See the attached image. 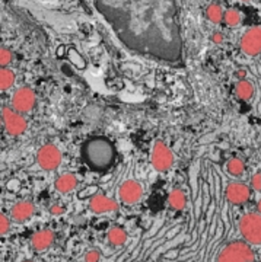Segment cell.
Returning a JSON list of instances; mask_svg holds the SVG:
<instances>
[{"label": "cell", "instance_id": "44dd1931", "mask_svg": "<svg viewBox=\"0 0 261 262\" xmlns=\"http://www.w3.org/2000/svg\"><path fill=\"white\" fill-rule=\"evenodd\" d=\"M226 172L233 177V178H238V177H241L244 175V172H245V163H244V160L241 159H231L228 163H226Z\"/></svg>", "mask_w": 261, "mask_h": 262}, {"label": "cell", "instance_id": "5b68a950", "mask_svg": "<svg viewBox=\"0 0 261 262\" xmlns=\"http://www.w3.org/2000/svg\"><path fill=\"white\" fill-rule=\"evenodd\" d=\"M0 115L3 120V127L9 136H13V137L21 136L28 128V122L25 120V117L22 114L16 113L12 106H3Z\"/></svg>", "mask_w": 261, "mask_h": 262}, {"label": "cell", "instance_id": "ffe728a7", "mask_svg": "<svg viewBox=\"0 0 261 262\" xmlns=\"http://www.w3.org/2000/svg\"><path fill=\"white\" fill-rule=\"evenodd\" d=\"M224 15L225 12L224 9H222V6L217 5V3L209 5L207 9H206V16H207V19H209L212 24H220V22L224 20Z\"/></svg>", "mask_w": 261, "mask_h": 262}, {"label": "cell", "instance_id": "f1b7e54d", "mask_svg": "<svg viewBox=\"0 0 261 262\" xmlns=\"http://www.w3.org/2000/svg\"><path fill=\"white\" fill-rule=\"evenodd\" d=\"M235 76H236L238 80H245V77H247V70H245V69H239V70L235 73Z\"/></svg>", "mask_w": 261, "mask_h": 262}, {"label": "cell", "instance_id": "ba28073f", "mask_svg": "<svg viewBox=\"0 0 261 262\" xmlns=\"http://www.w3.org/2000/svg\"><path fill=\"white\" fill-rule=\"evenodd\" d=\"M150 162H152V166L155 168V170L167 172L174 165V155L164 141H156L152 149Z\"/></svg>", "mask_w": 261, "mask_h": 262}, {"label": "cell", "instance_id": "52a82bcc", "mask_svg": "<svg viewBox=\"0 0 261 262\" xmlns=\"http://www.w3.org/2000/svg\"><path fill=\"white\" fill-rule=\"evenodd\" d=\"M12 108L19 114L31 113L35 105H37V95L34 92V89H31L28 86H22L18 91H15L12 98H10Z\"/></svg>", "mask_w": 261, "mask_h": 262}, {"label": "cell", "instance_id": "836d02e7", "mask_svg": "<svg viewBox=\"0 0 261 262\" xmlns=\"http://www.w3.org/2000/svg\"><path fill=\"white\" fill-rule=\"evenodd\" d=\"M260 262H261V256H260Z\"/></svg>", "mask_w": 261, "mask_h": 262}, {"label": "cell", "instance_id": "d4e9b609", "mask_svg": "<svg viewBox=\"0 0 261 262\" xmlns=\"http://www.w3.org/2000/svg\"><path fill=\"white\" fill-rule=\"evenodd\" d=\"M101 259V253L96 249H89L85 253V262H99Z\"/></svg>", "mask_w": 261, "mask_h": 262}, {"label": "cell", "instance_id": "603a6c76", "mask_svg": "<svg viewBox=\"0 0 261 262\" xmlns=\"http://www.w3.org/2000/svg\"><path fill=\"white\" fill-rule=\"evenodd\" d=\"M13 60V54L9 48L0 47V67H6L9 66Z\"/></svg>", "mask_w": 261, "mask_h": 262}, {"label": "cell", "instance_id": "9c48e42d", "mask_svg": "<svg viewBox=\"0 0 261 262\" xmlns=\"http://www.w3.org/2000/svg\"><path fill=\"white\" fill-rule=\"evenodd\" d=\"M239 48L245 56H258L261 54V28L252 27L247 29L239 39Z\"/></svg>", "mask_w": 261, "mask_h": 262}, {"label": "cell", "instance_id": "5bb4252c", "mask_svg": "<svg viewBox=\"0 0 261 262\" xmlns=\"http://www.w3.org/2000/svg\"><path fill=\"white\" fill-rule=\"evenodd\" d=\"M53 244H54V233L50 229L38 230L31 237V246L34 251H38V252L47 251Z\"/></svg>", "mask_w": 261, "mask_h": 262}, {"label": "cell", "instance_id": "4fadbf2b", "mask_svg": "<svg viewBox=\"0 0 261 262\" xmlns=\"http://www.w3.org/2000/svg\"><path fill=\"white\" fill-rule=\"evenodd\" d=\"M35 213V206L31 201H18L16 204H13L10 208V220L16 222V223H24L29 220Z\"/></svg>", "mask_w": 261, "mask_h": 262}, {"label": "cell", "instance_id": "ac0fdd59", "mask_svg": "<svg viewBox=\"0 0 261 262\" xmlns=\"http://www.w3.org/2000/svg\"><path fill=\"white\" fill-rule=\"evenodd\" d=\"M168 204L174 210H183L187 204V195L183 189H172L168 195Z\"/></svg>", "mask_w": 261, "mask_h": 262}, {"label": "cell", "instance_id": "4316f807", "mask_svg": "<svg viewBox=\"0 0 261 262\" xmlns=\"http://www.w3.org/2000/svg\"><path fill=\"white\" fill-rule=\"evenodd\" d=\"M65 213V207L60 206V204H53L50 207V214L53 215H62Z\"/></svg>", "mask_w": 261, "mask_h": 262}, {"label": "cell", "instance_id": "d6986e66", "mask_svg": "<svg viewBox=\"0 0 261 262\" xmlns=\"http://www.w3.org/2000/svg\"><path fill=\"white\" fill-rule=\"evenodd\" d=\"M16 80V76L9 67H0V91L10 89Z\"/></svg>", "mask_w": 261, "mask_h": 262}, {"label": "cell", "instance_id": "f546056e", "mask_svg": "<svg viewBox=\"0 0 261 262\" xmlns=\"http://www.w3.org/2000/svg\"><path fill=\"white\" fill-rule=\"evenodd\" d=\"M257 210H258V213L261 214V198L258 200V204H257Z\"/></svg>", "mask_w": 261, "mask_h": 262}, {"label": "cell", "instance_id": "30bf717a", "mask_svg": "<svg viewBox=\"0 0 261 262\" xmlns=\"http://www.w3.org/2000/svg\"><path fill=\"white\" fill-rule=\"evenodd\" d=\"M142 196H143V187L134 179L124 181L118 188V198L124 204H129V206L136 204L142 200Z\"/></svg>", "mask_w": 261, "mask_h": 262}, {"label": "cell", "instance_id": "2e32d148", "mask_svg": "<svg viewBox=\"0 0 261 262\" xmlns=\"http://www.w3.org/2000/svg\"><path fill=\"white\" fill-rule=\"evenodd\" d=\"M235 94L241 101H250L254 96V84L248 80H238L235 84Z\"/></svg>", "mask_w": 261, "mask_h": 262}, {"label": "cell", "instance_id": "83f0119b", "mask_svg": "<svg viewBox=\"0 0 261 262\" xmlns=\"http://www.w3.org/2000/svg\"><path fill=\"white\" fill-rule=\"evenodd\" d=\"M212 41H213L215 44H224V41H225L224 34H222V32H219V31L213 32V35H212Z\"/></svg>", "mask_w": 261, "mask_h": 262}, {"label": "cell", "instance_id": "7c38bea8", "mask_svg": "<svg viewBox=\"0 0 261 262\" xmlns=\"http://www.w3.org/2000/svg\"><path fill=\"white\" fill-rule=\"evenodd\" d=\"M89 210L93 214H107V213L118 210V203L110 196L103 195V194H95L89 200Z\"/></svg>", "mask_w": 261, "mask_h": 262}, {"label": "cell", "instance_id": "7402d4cb", "mask_svg": "<svg viewBox=\"0 0 261 262\" xmlns=\"http://www.w3.org/2000/svg\"><path fill=\"white\" fill-rule=\"evenodd\" d=\"M224 22L228 27H238L241 24V13L236 9H228L224 15Z\"/></svg>", "mask_w": 261, "mask_h": 262}, {"label": "cell", "instance_id": "277c9868", "mask_svg": "<svg viewBox=\"0 0 261 262\" xmlns=\"http://www.w3.org/2000/svg\"><path fill=\"white\" fill-rule=\"evenodd\" d=\"M239 233L248 245H261V214L248 213L239 220Z\"/></svg>", "mask_w": 261, "mask_h": 262}, {"label": "cell", "instance_id": "1f68e13d", "mask_svg": "<svg viewBox=\"0 0 261 262\" xmlns=\"http://www.w3.org/2000/svg\"><path fill=\"white\" fill-rule=\"evenodd\" d=\"M241 2H250V0H241Z\"/></svg>", "mask_w": 261, "mask_h": 262}, {"label": "cell", "instance_id": "9a60e30c", "mask_svg": "<svg viewBox=\"0 0 261 262\" xmlns=\"http://www.w3.org/2000/svg\"><path fill=\"white\" fill-rule=\"evenodd\" d=\"M76 187H77V178L73 173H63L54 182V188H56L57 192H60V194H69Z\"/></svg>", "mask_w": 261, "mask_h": 262}, {"label": "cell", "instance_id": "484cf974", "mask_svg": "<svg viewBox=\"0 0 261 262\" xmlns=\"http://www.w3.org/2000/svg\"><path fill=\"white\" fill-rule=\"evenodd\" d=\"M251 188L257 192H261V172H257V173L252 175Z\"/></svg>", "mask_w": 261, "mask_h": 262}, {"label": "cell", "instance_id": "8fae6325", "mask_svg": "<svg viewBox=\"0 0 261 262\" xmlns=\"http://www.w3.org/2000/svg\"><path fill=\"white\" fill-rule=\"evenodd\" d=\"M225 196H226V200L233 204V206H243L245 204L248 200H250V196H251V188L248 187V185H245L243 182H238V181H235V182H231L226 189H225Z\"/></svg>", "mask_w": 261, "mask_h": 262}, {"label": "cell", "instance_id": "4dcf8cb0", "mask_svg": "<svg viewBox=\"0 0 261 262\" xmlns=\"http://www.w3.org/2000/svg\"><path fill=\"white\" fill-rule=\"evenodd\" d=\"M3 127V120H2V115H0V128Z\"/></svg>", "mask_w": 261, "mask_h": 262}, {"label": "cell", "instance_id": "e0dca14e", "mask_svg": "<svg viewBox=\"0 0 261 262\" xmlns=\"http://www.w3.org/2000/svg\"><path fill=\"white\" fill-rule=\"evenodd\" d=\"M107 237H108V242L112 246H123V245H126L127 242V232L122 229V227H111L110 230H108V234H107Z\"/></svg>", "mask_w": 261, "mask_h": 262}, {"label": "cell", "instance_id": "8992f818", "mask_svg": "<svg viewBox=\"0 0 261 262\" xmlns=\"http://www.w3.org/2000/svg\"><path fill=\"white\" fill-rule=\"evenodd\" d=\"M62 160H63V155L54 144H44L38 150V166L46 172H53V170L58 169V166L62 165Z\"/></svg>", "mask_w": 261, "mask_h": 262}, {"label": "cell", "instance_id": "7a4b0ae2", "mask_svg": "<svg viewBox=\"0 0 261 262\" xmlns=\"http://www.w3.org/2000/svg\"><path fill=\"white\" fill-rule=\"evenodd\" d=\"M84 158L88 166L96 172H104L111 168L115 159V150L105 137H92L85 143Z\"/></svg>", "mask_w": 261, "mask_h": 262}, {"label": "cell", "instance_id": "6da1fadb", "mask_svg": "<svg viewBox=\"0 0 261 262\" xmlns=\"http://www.w3.org/2000/svg\"><path fill=\"white\" fill-rule=\"evenodd\" d=\"M95 6L129 50L167 63L181 58L177 0H95Z\"/></svg>", "mask_w": 261, "mask_h": 262}, {"label": "cell", "instance_id": "d6a6232c", "mask_svg": "<svg viewBox=\"0 0 261 262\" xmlns=\"http://www.w3.org/2000/svg\"><path fill=\"white\" fill-rule=\"evenodd\" d=\"M24 262H34V261H24Z\"/></svg>", "mask_w": 261, "mask_h": 262}, {"label": "cell", "instance_id": "cb8c5ba5", "mask_svg": "<svg viewBox=\"0 0 261 262\" xmlns=\"http://www.w3.org/2000/svg\"><path fill=\"white\" fill-rule=\"evenodd\" d=\"M10 230V217L0 211V236L6 234Z\"/></svg>", "mask_w": 261, "mask_h": 262}, {"label": "cell", "instance_id": "3957f363", "mask_svg": "<svg viewBox=\"0 0 261 262\" xmlns=\"http://www.w3.org/2000/svg\"><path fill=\"white\" fill-rule=\"evenodd\" d=\"M254 251L251 245L235 241L226 245L217 256V262H254Z\"/></svg>", "mask_w": 261, "mask_h": 262}]
</instances>
